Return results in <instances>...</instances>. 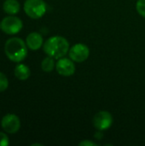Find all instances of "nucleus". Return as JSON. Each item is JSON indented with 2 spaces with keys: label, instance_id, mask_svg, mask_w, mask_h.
Segmentation results:
<instances>
[{
  "label": "nucleus",
  "instance_id": "obj_1",
  "mask_svg": "<svg viewBox=\"0 0 145 146\" xmlns=\"http://www.w3.org/2000/svg\"><path fill=\"white\" fill-rule=\"evenodd\" d=\"M43 50L47 56L55 59H60L68 53L69 43L62 36H52L45 41Z\"/></svg>",
  "mask_w": 145,
  "mask_h": 146
},
{
  "label": "nucleus",
  "instance_id": "obj_2",
  "mask_svg": "<svg viewBox=\"0 0 145 146\" xmlns=\"http://www.w3.org/2000/svg\"><path fill=\"white\" fill-rule=\"evenodd\" d=\"M4 52L10 61L18 63L26 57L27 45L20 38H10L5 42Z\"/></svg>",
  "mask_w": 145,
  "mask_h": 146
},
{
  "label": "nucleus",
  "instance_id": "obj_3",
  "mask_svg": "<svg viewBox=\"0 0 145 146\" xmlns=\"http://www.w3.org/2000/svg\"><path fill=\"white\" fill-rule=\"evenodd\" d=\"M47 5L44 0H26L24 3V11L32 19H39L44 15Z\"/></svg>",
  "mask_w": 145,
  "mask_h": 146
},
{
  "label": "nucleus",
  "instance_id": "obj_4",
  "mask_svg": "<svg viewBox=\"0 0 145 146\" xmlns=\"http://www.w3.org/2000/svg\"><path fill=\"white\" fill-rule=\"evenodd\" d=\"M23 27L22 21L14 15H9L4 17L1 21V30L9 35H15L21 32Z\"/></svg>",
  "mask_w": 145,
  "mask_h": 146
},
{
  "label": "nucleus",
  "instance_id": "obj_5",
  "mask_svg": "<svg viewBox=\"0 0 145 146\" xmlns=\"http://www.w3.org/2000/svg\"><path fill=\"white\" fill-rule=\"evenodd\" d=\"M68 55L69 58L73 62H83L88 59L90 56V49L85 44L78 43L69 49Z\"/></svg>",
  "mask_w": 145,
  "mask_h": 146
},
{
  "label": "nucleus",
  "instance_id": "obj_6",
  "mask_svg": "<svg viewBox=\"0 0 145 146\" xmlns=\"http://www.w3.org/2000/svg\"><path fill=\"white\" fill-rule=\"evenodd\" d=\"M113 124L112 115L106 111L101 110L97 112L93 117V126L98 131L108 130Z\"/></svg>",
  "mask_w": 145,
  "mask_h": 146
},
{
  "label": "nucleus",
  "instance_id": "obj_7",
  "mask_svg": "<svg viewBox=\"0 0 145 146\" xmlns=\"http://www.w3.org/2000/svg\"><path fill=\"white\" fill-rule=\"evenodd\" d=\"M1 127L5 133L10 134L16 133L21 127L20 118L14 114H7L2 118Z\"/></svg>",
  "mask_w": 145,
  "mask_h": 146
},
{
  "label": "nucleus",
  "instance_id": "obj_8",
  "mask_svg": "<svg viewBox=\"0 0 145 146\" xmlns=\"http://www.w3.org/2000/svg\"><path fill=\"white\" fill-rule=\"evenodd\" d=\"M56 69L60 75L69 77L74 74L76 68L73 60L70 58L62 57L58 59V62L56 63Z\"/></svg>",
  "mask_w": 145,
  "mask_h": 146
},
{
  "label": "nucleus",
  "instance_id": "obj_9",
  "mask_svg": "<svg viewBox=\"0 0 145 146\" xmlns=\"http://www.w3.org/2000/svg\"><path fill=\"white\" fill-rule=\"evenodd\" d=\"M26 44L27 47L32 50H38L44 45V39L40 33L33 32L27 35L26 38Z\"/></svg>",
  "mask_w": 145,
  "mask_h": 146
},
{
  "label": "nucleus",
  "instance_id": "obj_10",
  "mask_svg": "<svg viewBox=\"0 0 145 146\" xmlns=\"http://www.w3.org/2000/svg\"><path fill=\"white\" fill-rule=\"evenodd\" d=\"M14 72H15V76L20 80H26L31 75L30 68L23 63L17 64L15 68Z\"/></svg>",
  "mask_w": 145,
  "mask_h": 146
},
{
  "label": "nucleus",
  "instance_id": "obj_11",
  "mask_svg": "<svg viewBox=\"0 0 145 146\" xmlns=\"http://www.w3.org/2000/svg\"><path fill=\"white\" fill-rule=\"evenodd\" d=\"M3 11L10 15H15L19 13L21 5L17 0H5L3 5Z\"/></svg>",
  "mask_w": 145,
  "mask_h": 146
},
{
  "label": "nucleus",
  "instance_id": "obj_12",
  "mask_svg": "<svg viewBox=\"0 0 145 146\" xmlns=\"http://www.w3.org/2000/svg\"><path fill=\"white\" fill-rule=\"evenodd\" d=\"M56 68V62H55V58L48 56H46L41 62V68L44 72L46 73H50L53 71V69Z\"/></svg>",
  "mask_w": 145,
  "mask_h": 146
},
{
  "label": "nucleus",
  "instance_id": "obj_13",
  "mask_svg": "<svg viewBox=\"0 0 145 146\" xmlns=\"http://www.w3.org/2000/svg\"><path fill=\"white\" fill-rule=\"evenodd\" d=\"M9 86V80L4 74L0 72V92H4Z\"/></svg>",
  "mask_w": 145,
  "mask_h": 146
},
{
  "label": "nucleus",
  "instance_id": "obj_14",
  "mask_svg": "<svg viewBox=\"0 0 145 146\" xmlns=\"http://www.w3.org/2000/svg\"><path fill=\"white\" fill-rule=\"evenodd\" d=\"M136 9L138 13L145 18V0H138L136 3Z\"/></svg>",
  "mask_w": 145,
  "mask_h": 146
},
{
  "label": "nucleus",
  "instance_id": "obj_15",
  "mask_svg": "<svg viewBox=\"0 0 145 146\" xmlns=\"http://www.w3.org/2000/svg\"><path fill=\"white\" fill-rule=\"evenodd\" d=\"M9 145V139L6 133L0 132V146H8Z\"/></svg>",
  "mask_w": 145,
  "mask_h": 146
},
{
  "label": "nucleus",
  "instance_id": "obj_16",
  "mask_svg": "<svg viewBox=\"0 0 145 146\" xmlns=\"http://www.w3.org/2000/svg\"><path fill=\"white\" fill-rule=\"evenodd\" d=\"M79 146H96L97 145V144L96 143H94V142H92V141H90V140H84V141H82V142H80L79 144Z\"/></svg>",
  "mask_w": 145,
  "mask_h": 146
},
{
  "label": "nucleus",
  "instance_id": "obj_17",
  "mask_svg": "<svg viewBox=\"0 0 145 146\" xmlns=\"http://www.w3.org/2000/svg\"><path fill=\"white\" fill-rule=\"evenodd\" d=\"M32 145L33 146V145H40V144H32Z\"/></svg>",
  "mask_w": 145,
  "mask_h": 146
},
{
  "label": "nucleus",
  "instance_id": "obj_18",
  "mask_svg": "<svg viewBox=\"0 0 145 146\" xmlns=\"http://www.w3.org/2000/svg\"><path fill=\"white\" fill-rule=\"evenodd\" d=\"M0 29H1V22H0Z\"/></svg>",
  "mask_w": 145,
  "mask_h": 146
}]
</instances>
